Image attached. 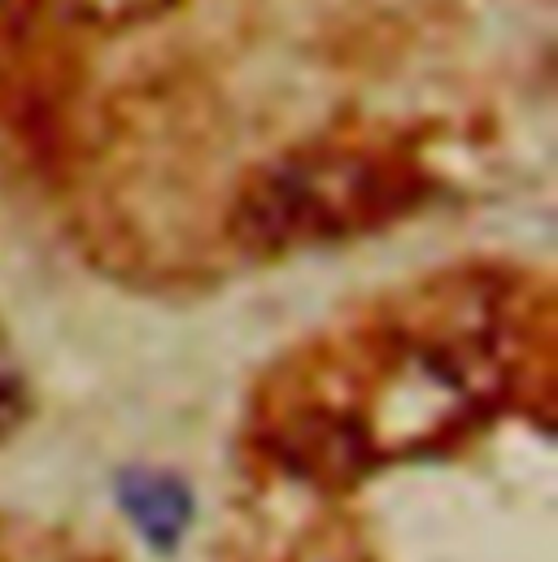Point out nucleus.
<instances>
[{
    "label": "nucleus",
    "instance_id": "2",
    "mask_svg": "<svg viewBox=\"0 0 558 562\" xmlns=\"http://www.w3.org/2000/svg\"><path fill=\"white\" fill-rule=\"evenodd\" d=\"M119 502L153 550H175L192 524L188 488L166 471H132L119 484Z\"/></svg>",
    "mask_w": 558,
    "mask_h": 562
},
{
    "label": "nucleus",
    "instance_id": "1",
    "mask_svg": "<svg viewBox=\"0 0 558 562\" xmlns=\"http://www.w3.org/2000/svg\"><path fill=\"white\" fill-rule=\"evenodd\" d=\"M393 161L358 148H310L263 166L232 205V240L249 254H297L354 236L402 205Z\"/></svg>",
    "mask_w": 558,
    "mask_h": 562
},
{
    "label": "nucleus",
    "instance_id": "3",
    "mask_svg": "<svg viewBox=\"0 0 558 562\" xmlns=\"http://www.w3.org/2000/svg\"><path fill=\"white\" fill-rule=\"evenodd\" d=\"M92 18H101V22H123V18H140V13H153V9H161V4H170V0H79Z\"/></svg>",
    "mask_w": 558,
    "mask_h": 562
}]
</instances>
